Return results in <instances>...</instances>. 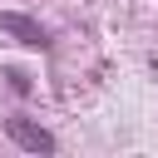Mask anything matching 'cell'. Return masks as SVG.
I'll return each mask as SVG.
<instances>
[{"instance_id": "2", "label": "cell", "mask_w": 158, "mask_h": 158, "mask_svg": "<svg viewBox=\"0 0 158 158\" xmlns=\"http://www.w3.org/2000/svg\"><path fill=\"white\" fill-rule=\"evenodd\" d=\"M0 30H5V35H15L20 44H30V49H44V44H49V35H44L30 15H20V10H5V15H0Z\"/></svg>"}, {"instance_id": "1", "label": "cell", "mask_w": 158, "mask_h": 158, "mask_svg": "<svg viewBox=\"0 0 158 158\" xmlns=\"http://www.w3.org/2000/svg\"><path fill=\"white\" fill-rule=\"evenodd\" d=\"M5 133H10L25 153H54V133H49V128H40V123H30V118H10V123H5Z\"/></svg>"}]
</instances>
